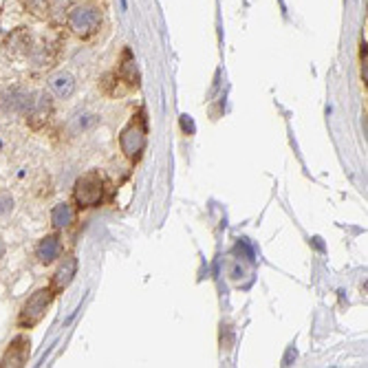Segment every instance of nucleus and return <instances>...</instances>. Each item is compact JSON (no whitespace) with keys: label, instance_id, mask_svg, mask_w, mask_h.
<instances>
[{"label":"nucleus","instance_id":"1","mask_svg":"<svg viewBox=\"0 0 368 368\" xmlns=\"http://www.w3.org/2000/svg\"><path fill=\"white\" fill-rule=\"evenodd\" d=\"M146 146H148V121L144 108H139L137 112H132L130 121L119 132V152L124 155L128 163L135 166L144 157Z\"/></svg>","mask_w":368,"mask_h":368},{"label":"nucleus","instance_id":"2","mask_svg":"<svg viewBox=\"0 0 368 368\" xmlns=\"http://www.w3.org/2000/svg\"><path fill=\"white\" fill-rule=\"evenodd\" d=\"M69 32L79 40H90L101 29V9L95 3H75L66 12Z\"/></svg>","mask_w":368,"mask_h":368},{"label":"nucleus","instance_id":"3","mask_svg":"<svg viewBox=\"0 0 368 368\" xmlns=\"http://www.w3.org/2000/svg\"><path fill=\"white\" fill-rule=\"evenodd\" d=\"M106 197V183L99 170H88L79 175L73 183V203L77 210H95L104 203Z\"/></svg>","mask_w":368,"mask_h":368},{"label":"nucleus","instance_id":"4","mask_svg":"<svg viewBox=\"0 0 368 368\" xmlns=\"http://www.w3.org/2000/svg\"><path fill=\"white\" fill-rule=\"evenodd\" d=\"M53 298L56 293L51 291V287H40L36 289L29 298L23 302L18 311V320H16V326L23 331H32L36 326L47 318V313L51 309V304H53Z\"/></svg>","mask_w":368,"mask_h":368},{"label":"nucleus","instance_id":"5","mask_svg":"<svg viewBox=\"0 0 368 368\" xmlns=\"http://www.w3.org/2000/svg\"><path fill=\"white\" fill-rule=\"evenodd\" d=\"M32 355V340L27 335H18L7 344V349L0 357V368H23Z\"/></svg>","mask_w":368,"mask_h":368},{"label":"nucleus","instance_id":"6","mask_svg":"<svg viewBox=\"0 0 368 368\" xmlns=\"http://www.w3.org/2000/svg\"><path fill=\"white\" fill-rule=\"evenodd\" d=\"M75 275H77V258H75V254H62V256H60L58 269L53 271V275H51V280H49L51 291H53L56 295L62 293L64 289H69V284L75 280Z\"/></svg>","mask_w":368,"mask_h":368},{"label":"nucleus","instance_id":"7","mask_svg":"<svg viewBox=\"0 0 368 368\" xmlns=\"http://www.w3.org/2000/svg\"><path fill=\"white\" fill-rule=\"evenodd\" d=\"M25 117H27V124L32 130H42L51 121V117H53V99H51V95L45 93V90L36 93L34 106L29 108Z\"/></svg>","mask_w":368,"mask_h":368},{"label":"nucleus","instance_id":"8","mask_svg":"<svg viewBox=\"0 0 368 368\" xmlns=\"http://www.w3.org/2000/svg\"><path fill=\"white\" fill-rule=\"evenodd\" d=\"M64 254V243L60 234H47V236L40 238L38 247H36V258L42 267H49L56 260H60V256Z\"/></svg>","mask_w":368,"mask_h":368},{"label":"nucleus","instance_id":"9","mask_svg":"<svg viewBox=\"0 0 368 368\" xmlns=\"http://www.w3.org/2000/svg\"><path fill=\"white\" fill-rule=\"evenodd\" d=\"M117 79L121 84H126L128 90L137 88L139 86V71H137V62H135V56H132L130 49L121 51V58H119V64H117Z\"/></svg>","mask_w":368,"mask_h":368},{"label":"nucleus","instance_id":"10","mask_svg":"<svg viewBox=\"0 0 368 368\" xmlns=\"http://www.w3.org/2000/svg\"><path fill=\"white\" fill-rule=\"evenodd\" d=\"M75 219H77V208L69 201H60L53 206V210H51V225H53V230L58 232L73 228Z\"/></svg>","mask_w":368,"mask_h":368},{"label":"nucleus","instance_id":"11","mask_svg":"<svg viewBox=\"0 0 368 368\" xmlns=\"http://www.w3.org/2000/svg\"><path fill=\"white\" fill-rule=\"evenodd\" d=\"M77 88V82L75 77L69 73V71H58V73H53L49 77V90L53 93L58 99H69L73 97Z\"/></svg>","mask_w":368,"mask_h":368},{"label":"nucleus","instance_id":"12","mask_svg":"<svg viewBox=\"0 0 368 368\" xmlns=\"http://www.w3.org/2000/svg\"><path fill=\"white\" fill-rule=\"evenodd\" d=\"M34 99H36V93H27V90H20V88H14L9 90L3 99V106L7 112H18V115H27L29 108L34 106Z\"/></svg>","mask_w":368,"mask_h":368},{"label":"nucleus","instance_id":"13","mask_svg":"<svg viewBox=\"0 0 368 368\" xmlns=\"http://www.w3.org/2000/svg\"><path fill=\"white\" fill-rule=\"evenodd\" d=\"M27 14H32L38 20H47L53 9V0H20Z\"/></svg>","mask_w":368,"mask_h":368},{"label":"nucleus","instance_id":"14","mask_svg":"<svg viewBox=\"0 0 368 368\" xmlns=\"http://www.w3.org/2000/svg\"><path fill=\"white\" fill-rule=\"evenodd\" d=\"M14 212V197L9 192H0V217H9Z\"/></svg>","mask_w":368,"mask_h":368},{"label":"nucleus","instance_id":"15","mask_svg":"<svg viewBox=\"0 0 368 368\" xmlns=\"http://www.w3.org/2000/svg\"><path fill=\"white\" fill-rule=\"evenodd\" d=\"M5 254H7V247H5V241H3V238H0V260H3V258H5Z\"/></svg>","mask_w":368,"mask_h":368}]
</instances>
